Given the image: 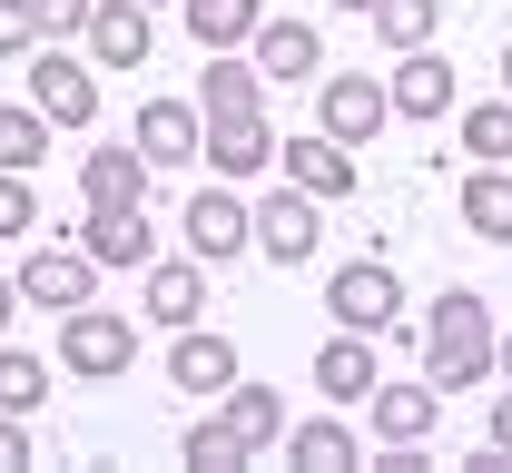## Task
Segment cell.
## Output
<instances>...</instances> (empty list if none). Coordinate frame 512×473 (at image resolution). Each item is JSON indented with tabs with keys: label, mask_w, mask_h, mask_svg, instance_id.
Masks as SVG:
<instances>
[{
	"label": "cell",
	"mask_w": 512,
	"mask_h": 473,
	"mask_svg": "<svg viewBox=\"0 0 512 473\" xmlns=\"http://www.w3.org/2000/svg\"><path fill=\"white\" fill-rule=\"evenodd\" d=\"M60 365L89 375V385H109V375L138 365V326H128L119 306H79V316H60Z\"/></svg>",
	"instance_id": "1"
},
{
	"label": "cell",
	"mask_w": 512,
	"mask_h": 473,
	"mask_svg": "<svg viewBox=\"0 0 512 473\" xmlns=\"http://www.w3.org/2000/svg\"><path fill=\"white\" fill-rule=\"evenodd\" d=\"M325 306H335V326H355V336H384V326H404V276L384 267V257H355V267H335Z\"/></svg>",
	"instance_id": "2"
},
{
	"label": "cell",
	"mask_w": 512,
	"mask_h": 473,
	"mask_svg": "<svg viewBox=\"0 0 512 473\" xmlns=\"http://www.w3.org/2000/svg\"><path fill=\"white\" fill-rule=\"evenodd\" d=\"M30 99H40L50 129H89V119H99V60H79V50H30Z\"/></svg>",
	"instance_id": "3"
},
{
	"label": "cell",
	"mask_w": 512,
	"mask_h": 473,
	"mask_svg": "<svg viewBox=\"0 0 512 473\" xmlns=\"http://www.w3.org/2000/svg\"><path fill=\"white\" fill-rule=\"evenodd\" d=\"M20 306H50V316L99 306V267H89V247H40V257H20Z\"/></svg>",
	"instance_id": "4"
},
{
	"label": "cell",
	"mask_w": 512,
	"mask_h": 473,
	"mask_svg": "<svg viewBox=\"0 0 512 473\" xmlns=\"http://www.w3.org/2000/svg\"><path fill=\"white\" fill-rule=\"evenodd\" d=\"M178 227H188V257H207V267H217V257H247V247H256V207L237 198L227 178H217V188H197Z\"/></svg>",
	"instance_id": "5"
},
{
	"label": "cell",
	"mask_w": 512,
	"mask_h": 473,
	"mask_svg": "<svg viewBox=\"0 0 512 473\" xmlns=\"http://www.w3.org/2000/svg\"><path fill=\"white\" fill-rule=\"evenodd\" d=\"M384 119H394V99H384L365 69H335V79L316 89V129H325V138H345V148H365Z\"/></svg>",
	"instance_id": "6"
},
{
	"label": "cell",
	"mask_w": 512,
	"mask_h": 473,
	"mask_svg": "<svg viewBox=\"0 0 512 473\" xmlns=\"http://www.w3.org/2000/svg\"><path fill=\"white\" fill-rule=\"evenodd\" d=\"M79 247H89V267H148L158 257V217L148 207H89Z\"/></svg>",
	"instance_id": "7"
},
{
	"label": "cell",
	"mask_w": 512,
	"mask_h": 473,
	"mask_svg": "<svg viewBox=\"0 0 512 473\" xmlns=\"http://www.w3.org/2000/svg\"><path fill=\"white\" fill-rule=\"evenodd\" d=\"M276 158H286V188H306V198H355V148L345 138H276Z\"/></svg>",
	"instance_id": "8"
},
{
	"label": "cell",
	"mask_w": 512,
	"mask_h": 473,
	"mask_svg": "<svg viewBox=\"0 0 512 473\" xmlns=\"http://www.w3.org/2000/svg\"><path fill=\"white\" fill-rule=\"evenodd\" d=\"M325 198H306V188H276V198L256 207V247H266V257H276V267H306V257H316V217Z\"/></svg>",
	"instance_id": "9"
},
{
	"label": "cell",
	"mask_w": 512,
	"mask_h": 473,
	"mask_svg": "<svg viewBox=\"0 0 512 473\" xmlns=\"http://www.w3.org/2000/svg\"><path fill=\"white\" fill-rule=\"evenodd\" d=\"M128 138H138V158H148V168H188L197 148H207V119L178 109V99H148V109L128 119Z\"/></svg>",
	"instance_id": "10"
},
{
	"label": "cell",
	"mask_w": 512,
	"mask_h": 473,
	"mask_svg": "<svg viewBox=\"0 0 512 473\" xmlns=\"http://www.w3.org/2000/svg\"><path fill=\"white\" fill-rule=\"evenodd\" d=\"M168 385H178V395H227V385H237V345L207 336V326H178V336H168Z\"/></svg>",
	"instance_id": "11"
},
{
	"label": "cell",
	"mask_w": 512,
	"mask_h": 473,
	"mask_svg": "<svg viewBox=\"0 0 512 473\" xmlns=\"http://www.w3.org/2000/svg\"><path fill=\"white\" fill-rule=\"evenodd\" d=\"M197 158H207L227 188L256 178V168H276V129H266V109H256V119H207V148H197Z\"/></svg>",
	"instance_id": "12"
},
{
	"label": "cell",
	"mask_w": 512,
	"mask_h": 473,
	"mask_svg": "<svg viewBox=\"0 0 512 473\" xmlns=\"http://www.w3.org/2000/svg\"><path fill=\"white\" fill-rule=\"evenodd\" d=\"M384 99H394V119H414V129L453 109V69L434 60V40H424V50H404V69L384 79Z\"/></svg>",
	"instance_id": "13"
},
{
	"label": "cell",
	"mask_w": 512,
	"mask_h": 473,
	"mask_svg": "<svg viewBox=\"0 0 512 473\" xmlns=\"http://www.w3.org/2000/svg\"><path fill=\"white\" fill-rule=\"evenodd\" d=\"M316 385H325V405H375V345L355 326H335L316 345Z\"/></svg>",
	"instance_id": "14"
},
{
	"label": "cell",
	"mask_w": 512,
	"mask_h": 473,
	"mask_svg": "<svg viewBox=\"0 0 512 473\" xmlns=\"http://www.w3.org/2000/svg\"><path fill=\"white\" fill-rule=\"evenodd\" d=\"M256 99H266V69L237 60V50H217L197 69V119H256Z\"/></svg>",
	"instance_id": "15"
},
{
	"label": "cell",
	"mask_w": 512,
	"mask_h": 473,
	"mask_svg": "<svg viewBox=\"0 0 512 473\" xmlns=\"http://www.w3.org/2000/svg\"><path fill=\"white\" fill-rule=\"evenodd\" d=\"M79 40H89L99 69H138V60H148V0H99Z\"/></svg>",
	"instance_id": "16"
},
{
	"label": "cell",
	"mask_w": 512,
	"mask_h": 473,
	"mask_svg": "<svg viewBox=\"0 0 512 473\" xmlns=\"http://www.w3.org/2000/svg\"><path fill=\"white\" fill-rule=\"evenodd\" d=\"M79 198H89V207H148V158H138V138L79 158Z\"/></svg>",
	"instance_id": "17"
},
{
	"label": "cell",
	"mask_w": 512,
	"mask_h": 473,
	"mask_svg": "<svg viewBox=\"0 0 512 473\" xmlns=\"http://www.w3.org/2000/svg\"><path fill=\"white\" fill-rule=\"evenodd\" d=\"M148 316L178 336V326H197L207 316V257H178V267H158L148 257Z\"/></svg>",
	"instance_id": "18"
},
{
	"label": "cell",
	"mask_w": 512,
	"mask_h": 473,
	"mask_svg": "<svg viewBox=\"0 0 512 473\" xmlns=\"http://www.w3.org/2000/svg\"><path fill=\"white\" fill-rule=\"evenodd\" d=\"M434 414H444V395L434 385H375V444H434Z\"/></svg>",
	"instance_id": "19"
},
{
	"label": "cell",
	"mask_w": 512,
	"mask_h": 473,
	"mask_svg": "<svg viewBox=\"0 0 512 473\" xmlns=\"http://www.w3.org/2000/svg\"><path fill=\"white\" fill-rule=\"evenodd\" d=\"M256 69H266V79H316L325 69L316 20H256Z\"/></svg>",
	"instance_id": "20"
},
{
	"label": "cell",
	"mask_w": 512,
	"mask_h": 473,
	"mask_svg": "<svg viewBox=\"0 0 512 473\" xmlns=\"http://www.w3.org/2000/svg\"><path fill=\"white\" fill-rule=\"evenodd\" d=\"M424 336H434V345H463V355H493V306H483L473 286H444V296L424 306Z\"/></svg>",
	"instance_id": "21"
},
{
	"label": "cell",
	"mask_w": 512,
	"mask_h": 473,
	"mask_svg": "<svg viewBox=\"0 0 512 473\" xmlns=\"http://www.w3.org/2000/svg\"><path fill=\"white\" fill-rule=\"evenodd\" d=\"M286 454L306 473H355L365 454H355V434H345V405H325L316 424H286Z\"/></svg>",
	"instance_id": "22"
},
{
	"label": "cell",
	"mask_w": 512,
	"mask_h": 473,
	"mask_svg": "<svg viewBox=\"0 0 512 473\" xmlns=\"http://www.w3.org/2000/svg\"><path fill=\"white\" fill-rule=\"evenodd\" d=\"M463 227H473L483 247H512V168H483V158H473V178H463Z\"/></svg>",
	"instance_id": "23"
},
{
	"label": "cell",
	"mask_w": 512,
	"mask_h": 473,
	"mask_svg": "<svg viewBox=\"0 0 512 473\" xmlns=\"http://www.w3.org/2000/svg\"><path fill=\"white\" fill-rule=\"evenodd\" d=\"M178 20H188L197 50H237V40H256V0H178Z\"/></svg>",
	"instance_id": "24"
},
{
	"label": "cell",
	"mask_w": 512,
	"mask_h": 473,
	"mask_svg": "<svg viewBox=\"0 0 512 473\" xmlns=\"http://www.w3.org/2000/svg\"><path fill=\"white\" fill-rule=\"evenodd\" d=\"M178 454H188L197 473H247V464H256V444L237 434V424H227V414H207V424H188V444H178Z\"/></svg>",
	"instance_id": "25"
},
{
	"label": "cell",
	"mask_w": 512,
	"mask_h": 473,
	"mask_svg": "<svg viewBox=\"0 0 512 473\" xmlns=\"http://www.w3.org/2000/svg\"><path fill=\"white\" fill-rule=\"evenodd\" d=\"M217 405H227V424H237V434H247L256 454H266V444H286V405H276V395H266V385H247V375H237V385H227V395H217Z\"/></svg>",
	"instance_id": "26"
},
{
	"label": "cell",
	"mask_w": 512,
	"mask_h": 473,
	"mask_svg": "<svg viewBox=\"0 0 512 473\" xmlns=\"http://www.w3.org/2000/svg\"><path fill=\"white\" fill-rule=\"evenodd\" d=\"M463 148H473L483 168H512V99H473V109H463Z\"/></svg>",
	"instance_id": "27"
},
{
	"label": "cell",
	"mask_w": 512,
	"mask_h": 473,
	"mask_svg": "<svg viewBox=\"0 0 512 473\" xmlns=\"http://www.w3.org/2000/svg\"><path fill=\"white\" fill-rule=\"evenodd\" d=\"M40 158H50V119H40V99H30V109H0V168L30 178Z\"/></svg>",
	"instance_id": "28"
},
{
	"label": "cell",
	"mask_w": 512,
	"mask_h": 473,
	"mask_svg": "<svg viewBox=\"0 0 512 473\" xmlns=\"http://www.w3.org/2000/svg\"><path fill=\"white\" fill-rule=\"evenodd\" d=\"M424 385L434 395H463V385H503L493 355H463V345H424Z\"/></svg>",
	"instance_id": "29"
},
{
	"label": "cell",
	"mask_w": 512,
	"mask_h": 473,
	"mask_svg": "<svg viewBox=\"0 0 512 473\" xmlns=\"http://www.w3.org/2000/svg\"><path fill=\"white\" fill-rule=\"evenodd\" d=\"M40 395H50V365L10 345V355H0V414H40Z\"/></svg>",
	"instance_id": "30"
},
{
	"label": "cell",
	"mask_w": 512,
	"mask_h": 473,
	"mask_svg": "<svg viewBox=\"0 0 512 473\" xmlns=\"http://www.w3.org/2000/svg\"><path fill=\"white\" fill-rule=\"evenodd\" d=\"M434 20H444V10H434V0H384V10H375V30H384V50H424V40H434Z\"/></svg>",
	"instance_id": "31"
},
{
	"label": "cell",
	"mask_w": 512,
	"mask_h": 473,
	"mask_svg": "<svg viewBox=\"0 0 512 473\" xmlns=\"http://www.w3.org/2000/svg\"><path fill=\"white\" fill-rule=\"evenodd\" d=\"M40 227V198H30V178L20 168H0V237H30Z\"/></svg>",
	"instance_id": "32"
},
{
	"label": "cell",
	"mask_w": 512,
	"mask_h": 473,
	"mask_svg": "<svg viewBox=\"0 0 512 473\" xmlns=\"http://www.w3.org/2000/svg\"><path fill=\"white\" fill-rule=\"evenodd\" d=\"M40 50V10L30 0H0V60H30Z\"/></svg>",
	"instance_id": "33"
},
{
	"label": "cell",
	"mask_w": 512,
	"mask_h": 473,
	"mask_svg": "<svg viewBox=\"0 0 512 473\" xmlns=\"http://www.w3.org/2000/svg\"><path fill=\"white\" fill-rule=\"evenodd\" d=\"M30 10H40V40H79L99 0H30Z\"/></svg>",
	"instance_id": "34"
},
{
	"label": "cell",
	"mask_w": 512,
	"mask_h": 473,
	"mask_svg": "<svg viewBox=\"0 0 512 473\" xmlns=\"http://www.w3.org/2000/svg\"><path fill=\"white\" fill-rule=\"evenodd\" d=\"M20 464H40L30 454V414H0V473H20Z\"/></svg>",
	"instance_id": "35"
},
{
	"label": "cell",
	"mask_w": 512,
	"mask_h": 473,
	"mask_svg": "<svg viewBox=\"0 0 512 473\" xmlns=\"http://www.w3.org/2000/svg\"><path fill=\"white\" fill-rule=\"evenodd\" d=\"M483 444H493V454H503V464H512V385H503V395H493V434H483Z\"/></svg>",
	"instance_id": "36"
},
{
	"label": "cell",
	"mask_w": 512,
	"mask_h": 473,
	"mask_svg": "<svg viewBox=\"0 0 512 473\" xmlns=\"http://www.w3.org/2000/svg\"><path fill=\"white\" fill-rule=\"evenodd\" d=\"M10 316H20V276H0V326H10Z\"/></svg>",
	"instance_id": "37"
},
{
	"label": "cell",
	"mask_w": 512,
	"mask_h": 473,
	"mask_svg": "<svg viewBox=\"0 0 512 473\" xmlns=\"http://www.w3.org/2000/svg\"><path fill=\"white\" fill-rule=\"evenodd\" d=\"M493 375H503V385H512V336H493Z\"/></svg>",
	"instance_id": "38"
},
{
	"label": "cell",
	"mask_w": 512,
	"mask_h": 473,
	"mask_svg": "<svg viewBox=\"0 0 512 473\" xmlns=\"http://www.w3.org/2000/svg\"><path fill=\"white\" fill-rule=\"evenodd\" d=\"M335 10H365V20H375V10H384V0H335Z\"/></svg>",
	"instance_id": "39"
},
{
	"label": "cell",
	"mask_w": 512,
	"mask_h": 473,
	"mask_svg": "<svg viewBox=\"0 0 512 473\" xmlns=\"http://www.w3.org/2000/svg\"><path fill=\"white\" fill-rule=\"evenodd\" d=\"M503 99H512V50H503Z\"/></svg>",
	"instance_id": "40"
},
{
	"label": "cell",
	"mask_w": 512,
	"mask_h": 473,
	"mask_svg": "<svg viewBox=\"0 0 512 473\" xmlns=\"http://www.w3.org/2000/svg\"><path fill=\"white\" fill-rule=\"evenodd\" d=\"M148 10H158V0H148Z\"/></svg>",
	"instance_id": "41"
}]
</instances>
